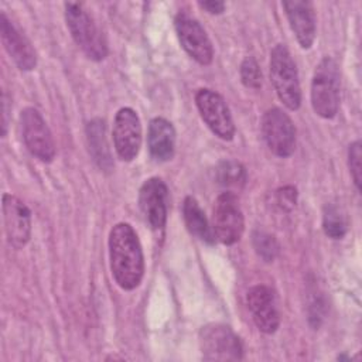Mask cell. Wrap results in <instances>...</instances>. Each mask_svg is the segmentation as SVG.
Here are the masks:
<instances>
[{
  "label": "cell",
  "mask_w": 362,
  "mask_h": 362,
  "mask_svg": "<svg viewBox=\"0 0 362 362\" xmlns=\"http://www.w3.org/2000/svg\"><path fill=\"white\" fill-rule=\"evenodd\" d=\"M109 262L116 284L123 290L136 288L144 274V257L140 240L132 225L116 223L109 232Z\"/></svg>",
  "instance_id": "6da1fadb"
},
{
  "label": "cell",
  "mask_w": 362,
  "mask_h": 362,
  "mask_svg": "<svg viewBox=\"0 0 362 362\" xmlns=\"http://www.w3.org/2000/svg\"><path fill=\"white\" fill-rule=\"evenodd\" d=\"M311 106L322 119H332L338 112L339 71L331 57H324L315 66L311 82Z\"/></svg>",
  "instance_id": "7a4b0ae2"
},
{
  "label": "cell",
  "mask_w": 362,
  "mask_h": 362,
  "mask_svg": "<svg viewBox=\"0 0 362 362\" xmlns=\"http://www.w3.org/2000/svg\"><path fill=\"white\" fill-rule=\"evenodd\" d=\"M65 21L76 45L92 61H102L107 55V44L86 10L78 3H65Z\"/></svg>",
  "instance_id": "3957f363"
},
{
  "label": "cell",
  "mask_w": 362,
  "mask_h": 362,
  "mask_svg": "<svg viewBox=\"0 0 362 362\" xmlns=\"http://www.w3.org/2000/svg\"><path fill=\"white\" fill-rule=\"evenodd\" d=\"M270 78L283 105L297 110L301 105V88L296 64L284 44H277L270 52Z\"/></svg>",
  "instance_id": "277c9868"
},
{
  "label": "cell",
  "mask_w": 362,
  "mask_h": 362,
  "mask_svg": "<svg viewBox=\"0 0 362 362\" xmlns=\"http://www.w3.org/2000/svg\"><path fill=\"white\" fill-rule=\"evenodd\" d=\"M245 230L243 212L238 197L232 191L222 192L212 209V232L215 239L223 245L239 242Z\"/></svg>",
  "instance_id": "5b68a950"
},
{
  "label": "cell",
  "mask_w": 362,
  "mask_h": 362,
  "mask_svg": "<svg viewBox=\"0 0 362 362\" xmlns=\"http://www.w3.org/2000/svg\"><path fill=\"white\" fill-rule=\"evenodd\" d=\"M199 346L206 361H239L243 348L239 337L223 324H208L199 331Z\"/></svg>",
  "instance_id": "8992f818"
},
{
  "label": "cell",
  "mask_w": 362,
  "mask_h": 362,
  "mask_svg": "<svg viewBox=\"0 0 362 362\" xmlns=\"http://www.w3.org/2000/svg\"><path fill=\"white\" fill-rule=\"evenodd\" d=\"M262 134L269 150L279 157H290L296 150V127L290 116L272 107L262 117Z\"/></svg>",
  "instance_id": "52a82bcc"
},
{
  "label": "cell",
  "mask_w": 362,
  "mask_h": 362,
  "mask_svg": "<svg viewBox=\"0 0 362 362\" xmlns=\"http://www.w3.org/2000/svg\"><path fill=\"white\" fill-rule=\"evenodd\" d=\"M195 103L202 120L215 136L226 141L233 139L235 124L226 102L218 92L202 88L195 95Z\"/></svg>",
  "instance_id": "ba28073f"
},
{
  "label": "cell",
  "mask_w": 362,
  "mask_h": 362,
  "mask_svg": "<svg viewBox=\"0 0 362 362\" xmlns=\"http://www.w3.org/2000/svg\"><path fill=\"white\" fill-rule=\"evenodd\" d=\"M23 140L28 151L42 163L55 157V141L44 117L35 107H25L20 116Z\"/></svg>",
  "instance_id": "9c48e42d"
},
{
  "label": "cell",
  "mask_w": 362,
  "mask_h": 362,
  "mask_svg": "<svg viewBox=\"0 0 362 362\" xmlns=\"http://www.w3.org/2000/svg\"><path fill=\"white\" fill-rule=\"evenodd\" d=\"M174 27L184 51L198 64L209 65L214 59V48L204 27L185 13L175 16Z\"/></svg>",
  "instance_id": "30bf717a"
},
{
  "label": "cell",
  "mask_w": 362,
  "mask_h": 362,
  "mask_svg": "<svg viewBox=\"0 0 362 362\" xmlns=\"http://www.w3.org/2000/svg\"><path fill=\"white\" fill-rule=\"evenodd\" d=\"M112 134L115 150L123 161H132L137 157L141 147V123L132 107L117 110Z\"/></svg>",
  "instance_id": "8fae6325"
},
{
  "label": "cell",
  "mask_w": 362,
  "mask_h": 362,
  "mask_svg": "<svg viewBox=\"0 0 362 362\" xmlns=\"http://www.w3.org/2000/svg\"><path fill=\"white\" fill-rule=\"evenodd\" d=\"M1 208L8 243L16 249L24 247L31 236L30 208L18 197L11 194H3Z\"/></svg>",
  "instance_id": "7c38bea8"
},
{
  "label": "cell",
  "mask_w": 362,
  "mask_h": 362,
  "mask_svg": "<svg viewBox=\"0 0 362 362\" xmlns=\"http://www.w3.org/2000/svg\"><path fill=\"white\" fill-rule=\"evenodd\" d=\"M168 189L158 177H151L143 182L139 191V206L150 228L163 229L167 221Z\"/></svg>",
  "instance_id": "4fadbf2b"
},
{
  "label": "cell",
  "mask_w": 362,
  "mask_h": 362,
  "mask_svg": "<svg viewBox=\"0 0 362 362\" xmlns=\"http://www.w3.org/2000/svg\"><path fill=\"white\" fill-rule=\"evenodd\" d=\"M246 303L256 327L264 334H273L280 325V314L272 288L257 284L249 288Z\"/></svg>",
  "instance_id": "5bb4252c"
},
{
  "label": "cell",
  "mask_w": 362,
  "mask_h": 362,
  "mask_svg": "<svg viewBox=\"0 0 362 362\" xmlns=\"http://www.w3.org/2000/svg\"><path fill=\"white\" fill-rule=\"evenodd\" d=\"M1 42L21 71H33L37 65V55L30 41L14 27L4 13L0 14Z\"/></svg>",
  "instance_id": "9a60e30c"
},
{
  "label": "cell",
  "mask_w": 362,
  "mask_h": 362,
  "mask_svg": "<svg viewBox=\"0 0 362 362\" xmlns=\"http://www.w3.org/2000/svg\"><path fill=\"white\" fill-rule=\"evenodd\" d=\"M288 24L301 48L308 49L315 40V16L310 1L290 0L281 3Z\"/></svg>",
  "instance_id": "2e32d148"
},
{
  "label": "cell",
  "mask_w": 362,
  "mask_h": 362,
  "mask_svg": "<svg viewBox=\"0 0 362 362\" xmlns=\"http://www.w3.org/2000/svg\"><path fill=\"white\" fill-rule=\"evenodd\" d=\"M147 146L154 161L164 163L173 158L175 151L174 126L164 117H154L148 124Z\"/></svg>",
  "instance_id": "e0dca14e"
},
{
  "label": "cell",
  "mask_w": 362,
  "mask_h": 362,
  "mask_svg": "<svg viewBox=\"0 0 362 362\" xmlns=\"http://www.w3.org/2000/svg\"><path fill=\"white\" fill-rule=\"evenodd\" d=\"M86 139L89 153L98 167L103 171H110L113 167L109 144L106 141V129L102 119H93L86 124Z\"/></svg>",
  "instance_id": "ac0fdd59"
},
{
  "label": "cell",
  "mask_w": 362,
  "mask_h": 362,
  "mask_svg": "<svg viewBox=\"0 0 362 362\" xmlns=\"http://www.w3.org/2000/svg\"><path fill=\"white\" fill-rule=\"evenodd\" d=\"M182 216L185 226L191 235L205 243H214L215 236L212 228L208 223L205 212L194 197H185L182 204Z\"/></svg>",
  "instance_id": "d6986e66"
},
{
  "label": "cell",
  "mask_w": 362,
  "mask_h": 362,
  "mask_svg": "<svg viewBox=\"0 0 362 362\" xmlns=\"http://www.w3.org/2000/svg\"><path fill=\"white\" fill-rule=\"evenodd\" d=\"M216 180L221 185L228 188H240L246 182L245 167L235 160H223L216 165Z\"/></svg>",
  "instance_id": "ffe728a7"
},
{
  "label": "cell",
  "mask_w": 362,
  "mask_h": 362,
  "mask_svg": "<svg viewBox=\"0 0 362 362\" xmlns=\"http://www.w3.org/2000/svg\"><path fill=\"white\" fill-rule=\"evenodd\" d=\"M322 229L324 233L331 239H342L345 236L348 223L344 212L337 205H325L322 214Z\"/></svg>",
  "instance_id": "44dd1931"
},
{
  "label": "cell",
  "mask_w": 362,
  "mask_h": 362,
  "mask_svg": "<svg viewBox=\"0 0 362 362\" xmlns=\"http://www.w3.org/2000/svg\"><path fill=\"white\" fill-rule=\"evenodd\" d=\"M252 243L257 256L266 263L273 262L279 256L280 246L276 238L264 230H255L252 233Z\"/></svg>",
  "instance_id": "7402d4cb"
},
{
  "label": "cell",
  "mask_w": 362,
  "mask_h": 362,
  "mask_svg": "<svg viewBox=\"0 0 362 362\" xmlns=\"http://www.w3.org/2000/svg\"><path fill=\"white\" fill-rule=\"evenodd\" d=\"M240 81L246 88L260 89L262 88V71L257 61L253 57H246L239 68Z\"/></svg>",
  "instance_id": "603a6c76"
},
{
  "label": "cell",
  "mask_w": 362,
  "mask_h": 362,
  "mask_svg": "<svg viewBox=\"0 0 362 362\" xmlns=\"http://www.w3.org/2000/svg\"><path fill=\"white\" fill-rule=\"evenodd\" d=\"M362 144L359 140L354 141L349 144L348 150V165H349V173L352 175L354 184L358 189H361V173H362Z\"/></svg>",
  "instance_id": "cb8c5ba5"
},
{
  "label": "cell",
  "mask_w": 362,
  "mask_h": 362,
  "mask_svg": "<svg viewBox=\"0 0 362 362\" xmlns=\"http://www.w3.org/2000/svg\"><path fill=\"white\" fill-rule=\"evenodd\" d=\"M297 189L293 185H284L277 189L276 199L281 209L291 211L297 204Z\"/></svg>",
  "instance_id": "d4e9b609"
},
{
  "label": "cell",
  "mask_w": 362,
  "mask_h": 362,
  "mask_svg": "<svg viewBox=\"0 0 362 362\" xmlns=\"http://www.w3.org/2000/svg\"><path fill=\"white\" fill-rule=\"evenodd\" d=\"M201 8L206 10L211 14H221L225 10V3L218 0H208V1H199L198 3Z\"/></svg>",
  "instance_id": "484cf974"
},
{
  "label": "cell",
  "mask_w": 362,
  "mask_h": 362,
  "mask_svg": "<svg viewBox=\"0 0 362 362\" xmlns=\"http://www.w3.org/2000/svg\"><path fill=\"white\" fill-rule=\"evenodd\" d=\"M7 105H8V99H7V93L3 92V136H6L7 133Z\"/></svg>",
  "instance_id": "4316f807"
}]
</instances>
